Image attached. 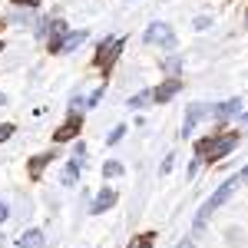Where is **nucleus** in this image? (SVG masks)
I'll list each match as a JSON object with an SVG mask.
<instances>
[{
    "mask_svg": "<svg viewBox=\"0 0 248 248\" xmlns=\"http://www.w3.org/2000/svg\"><path fill=\"white\" fill-rule=\"evenodd\" d=\"M238 139L242 133H222V136H205V139H199L195 142V153L202 155L205 162H218V159H225V155L238 146Z\"/></svg>",
    "mask_w": 248,
    "mask_h": 248,
    "instance_id": "1",
    "label": "nucleus"
},
{
    "mask_svg": "<svg viewBox=\"0 0 248 248\" xmlns=\"http://www.w3.org/2000/svg\"><path fill=\"white\" fill-rule=\"evenodd\" d=\"M238 186H242V182H238V175H232V179H225V182H222V186L215 189V195H212L209 202H205V205L199 209V215H195V232H202V229H205L209 215H212L215 209H218V205H225V202L232 199V192L238 189Z\"/></svg>",
    "mask_w": 248,
    "mask_h": 248,
    "instance_id": "2",
    "label": "nucleus"
},
{
    "mask_svg": "<svg viewBox=\"0 0 248 248\" xmlns=\"http://www.w3.org/2000/svg\"><path fill=\"white\" fill-rule=\"evenodd\" d=\"M119 50H123V37H109V40H103V43H99V50H96V66H99V70H106V73H109V70H113V63H116V57H119Z\"/></svg>",
    "mask_w": 248,
    "mask_h": 248,
    "instance_id": "3",
    "label": "nucleus"
},
{
    "mask_svg": "<svg viewBox=\"0 0 248 248\" xmlns=\"http://www.w3.org/2000/svg\"><path fill=\"white\" fill-rule=\"evenodd\" d=\"M146 43H159V46L172 50L175 46V33H172V27H166V23H153V27H146Z\"/></svg>",
    "mask_w": 248,
    "mask_h": 248,
    "instance_id": "4",
    "label": "nucleus"
},
{
    "mask_svg": "<svg viewBox=\"0 0 248 248\" xmlns=\"http://www.w3.org/2000/svg\"><path fill=\"white\" fill-rule=\"evenodd\" d=\"M205 116H212V109L205 106V103H192L189 113H186V123H182V136H189L192 129H195V126H199V123L205 119Z\"/></svg>",
    "mask_w": 248,
    "mask_h": 248,
    "instance_id": "5",
    "label": "nucleus"
},
{
    "mask_svg": "<svg viewBox=\"0 0 248 248\" xmlns=\"http://www.w3.org/2000/svg\"><path fill=\"white\" fill-rule=\"evenodd\" d=\"M179 90H182V79H179V77H172V79L159 83V86L153 90V99L159 103V106H162V103H169V99H172L175 93H179Z\"/></svg>",
    "mask_w": 248,
    "mask_h": 248,
    "instance_id": "6",
    "label": "nucleus"
},
{
    "mask_svg": "<svg viewBox=\"0 0 248 248\" xmlns=\"http://www.w3.org/2000/svg\"><path fill=\"white\" fill-rule=\"evenodd\" d=\"M79 126H83V116H79V113H70V119L60 126L57 133H53V139H57V142H70V139L79 133Z\"/></svg>",
    "mask_w": 248,
    "mask_h": 248,
    "instance_id": "7",
    "label": "nucleus"
},
{
    "mask_svg": "<svg viewBox=\"0 0 248 248\" xmlns=\"http://www.w3.org/2000/svg\"><path fill=\"white\" fill-rule=\"evenodd\" d=\"M53 159H57V155H53V153L33 155V159H30V166H27V172H30V179H40V175H43V169H46V166H50Z\"/></svg>",
    "mask_w": 248,
    "mask_h": 248,
    "instance_id": "8",
    "label": "nucleus"
},
{
    "mask_svg": "<svg viewBox=\"0 0 248 248\" xmlns=\"http://www.w3.org/2000/svg\"><path fill=\"white\" fill-rule=\"evenodd\" d=\"M17 248H43V232H37V229L23 232L17 238Z\"/></svg>",
    "mask_w": 248,
    "mask_h": 248,
    "instance_id": "9",
    "label": "nucleus"
},
{
    "mask_svg": "<svg viewBox=\"0 0 248 248\" xmlns=\"http://www.w3.org/2000/svg\"><path fill=\"white\" fill-rule=\"evenodd\" d=\"M113 205H116V192H113V189H103L99 195H96V202H93V212L99 215V212L113 209Z\"/></svg>",
    "mask_w": 248,
    "mask_h": 248,
    "instance_id": "10",
    "label": "nucleus"
},
{
    "mask_svg": "<svg viewBox=\"0 0 248 248\" xmlns=\"http://www.w3.org/2000/svg\"><path fill=\"white\" fill-rule=\"evenodd\" d=\"M83 40H86V30H73V33H66V37H63V43H60V53H70V50H77Z\"/></svg>",
    "mask_w": 248,
    "mask_h": 248,
    "instance_id": "11",
    "label": "nucleus"
},
{
    "mask_svg": "<svg viewBox=\"0 0 248 248\" xmlns=\"http://www.w3.org/2000/svg\"><path fill=\"white\" fill-rule=\"evenodd\" d=\"M242 109V103L238 99H229V103H222L218 109H212V119H229V116H235Z\"/></svg>",
    "mask_w": 248,
    "mask_h": 248,
    "instance_id": "12",
    "label": "nucleus"
},
{
    "mask_svg": "<svg viewBox=\"0 0 248 248\" xmlns=\"http://www.w3.org/2000/svg\"><path fill=\"white\" fill-rule=\"evenodd\" d=\"M63 37H66V23H63V20H57V23H53V33H50V53H60Z\"/></svg>",
    "mask_w": 248,
    "mask_h": 248,
    "instance_id": "13",
    "label": "nucleus"
},
{
    "mask_svg": "<svg viewBox=\"0 0 248 248\" xmlns=\"http://www.w3.org/2000/svg\"><path fill=\"white\" fill-rule=\"evenodd\" d=\"M153 242H155V235H153V232H146V235L133 238V245H129V248H153Z\"/></svg>",
    "mask_w": 248,
    "mask_h": 248,
    "instance_id": "14",
    "label": "nucleus"
},
{
    "mask_svg": "<svg viewBox=\"0 0 248 248\" xmlns=\"http://www.w3.org/2000/svg\"><path fill=\"white\" fill-rule=\"evenodd\" d=\"M149 99H153V93H149V90H142V93H136L133 99H129V106H133V109H139V106H142V103H149Z\"/></svg>",
    "mask_w": 248,
    "mask_h": 248,
    "instance_id": "15",
    "label": "nucleus"
},
{
    "mask_svg": "<svg viewBox=\"0 0 248 248\" xmlns=\"http://www.w3.org/2000/svg\"><path fill=\"white\" fill-rule=\"evenodd\" d=\"M103 175L116 179V175H123V166H119V162H106V166H103Z\"/></svg>",
    "mask_w": 248,
    "mask_h": 248,
    "instance_id": "16",
    "label": "nucleus"
},
{
    "mask_svg": "<svg viewBox=\"0 0 248 248\" xmlns=\"http://www.w3.org/2000/svg\"><path fill=\"white\" fill-rule=\"evenodd\" d=\"M123 133H126V126H116L113 133L106 136V146H116V142H119V139H123Z\"/></svg>",
    "mask_w": 248,
    "mask_h": 248,
    "instance_id": "17",
    "label": "nucleus"
},
{
    "mask_svg": "<svg viewBox=\"0 0 248 248\" xmlns=\"http://www.w3.org/2000/svg\"><path fill=\"white\" fill-rule=\"evenodd\" d=\"M225 238H229V245H242V238H245V235H242L238 229H229V235H225Z\"/></svg>",
    "mask_w": 248,
    "mask_h": 248,
    "instance_id": "18",
    "label": "nucleus"
},
{
    "mask_svg": "<svg viewBox=\"0 0 248 248\" xmlns=\"http://www.w3.org/2000/svg\"><path fill=\"white\" fill-rule=\"evenodd\" d=\"M10 136H14V126H10V123H3V126H0V142H7Z\"/></svg>",
    "mask_w": 248,
    "mask_h": 248,
    "instance_id": "19",
    "label": "nucleus"
},
{
    "mask_svg": "<svg viewBox=\"0 0 248 248\" xmlns=\"http://www.w3.org/2000/svg\"><path fill=\"white\" fill-rule=\"evenodd\" d=\"M179 63H182L179 57H169V60H166V70H169V73H175V70H179Z\"/></svg>",
    "mask_w": 248,
    "mask_h": 248,
    "instance_id": "20",
    "label": "nucleus"
},
{
    "mask_svg": "<svg viewBox=\"0 0 248 248\" xmlns=\"http://www.w3.org/2000/svg\"><path fill=\"white\" fill-rule=\"evenodd\" d=\"M209 27H212L209 17H199V20H195V30H209Z\"/></svg>",
    "mask_w": 248,
    "mask_h": 248,
    "instance_id": "21",
    "label": "nucleus"
},
{
    "mask_svg": "<svg viewBox=\"0 0 248 248\" xmlns=\"http://www.w3.org/2000/svg\"><path fill=\"white\" fill-rule=\"evenodd\" d=\"M103 93H106V86H99V90H96V93L90 96V106H96V103H99V99H103Z\"/></svg>",
    "mask_w": 248,
    "mask_h": 248,
    "instance_id": "22",
    "label": "nucleus"
},
{
    "mask_svg": "<svg viewBox=\"0 0 248 248\" xmlns=\"http://www.w3.org/2000/svg\"><path fill=\"white\" fill-rule=\"evenodd\" d=\"M14 3H17V7H37L40 0H14Z\"/></svg>",
    "mask_w": 248,
    "mask_h": 248,
    "instance_id": "23",
    "label": "nucleus"
},
{
    "mask_svg": "<svg viewBox=\"0 0 248 248\" xmlns=\"http://www.w3.org/2000/svg\"><path fill=\"white\" fill-rule=\"evenodd\" d=\"M238 182H248V166H245L242 172H238Z\"/></svg>",
    "mask_w": 248,
    "mask_h": 248,
    "instance_id": "24",
    "label": "nucleus"
},
{
    "mask_svg": "<svg viewBox=\"0 0 248 248\" xmlns=\"http://www.w3.org/2000/svg\"><path fill=\"white\" fill-rule=\"evenodd\" d=\"M3 218H7V205L0 202V222H3Z\"/></svg>",
    "mask_w": 248,
    "mask_h": 248,
    "instance_id": "25",
    "label": "nucleus"
},
{
    "mask_svg": "<svg viewBox=\"0 0 248 248\" xmlns=\"http://www.w3.org/2000/svg\"><path fill=\"white\" fill-rule=\"evenodd\" d=\"M179 248H192V242H182V245H179Z\"/></svg>",
    "mask_w": 248,
    "mask_h": 248,
    "instance_id": "26",
    "label": "nucleus"
},
{
    "mask_svg": "<svg viewBox=\"0 0 248 248\" xmlns=\"http://www.w3.org/2000/svg\"><path fill=\"white\" fill-rule=\"evenodd\" d=\"M245 23H248V14H245Z\"/></svg>",
    "mask_w": 248,
    "mask_h": 248,
    "instance_id": "27",
    "label": "nucleus"
}]
</instances>
